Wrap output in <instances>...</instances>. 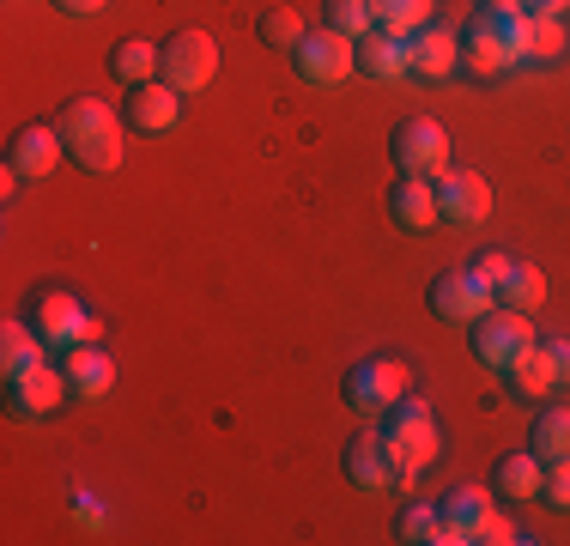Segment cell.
I'll return each mask as SVG.
<instances>
[{
	"mask_svg": "<svg viewBox=\"0 0 570 546\" xmlns=\"http://www.w3.org/2000/svg\"><path fill=\"white\" fill-rule=\"evenodd\" d=\"M504 377L515 382V394H528V401H547V394L559 389V371H552V359H547V347H540V340H534V347H528L522 359L510 364Z\"/></svg>",
	"mask_w": 570,
	"mask_h": 546,
	"instance_id": "24",
	"label": "cell"
},
{
	"mask_svg": "<svg viewBox=\"0 0 570 546\" xmlns=\"http://www.w3.org/2000/svg\"><path fill=\"white\" fill-rule=\"evenodd\" d=\"M358 67H364L371 79H401V74H413V37H395V31L358 37Z\"/></svg>",
	"mask_w": 570,
	"mask_h": 546,
	"instance_id": "18",
	"label": "cell"
},
{
	"mask_svg": "<svg viewBox=\"0 0 570 546\" xmlns=\"http://www.w3.org/2000/svg\"><path fill=\"white\" fill-rule=\"evenodd\" d=\"M213 74H219V43H213L207 31H176L170 43H158V79L176 86L183 98L207 91Z\"/></svg>",
	"mask_w": 570,
	"mask_h": 546,
	"instance_id": "3",
	"label": "cell"
},
{
	"mask_svg": "<svg viewBox=\"0 0 570 546\" xmlns=\"http://www.w3.org/2000/svg\"><path fill=\"white\" fill-rule=\"evenodd\" d=\"M292 67H297V79H309V86H341V79L358 67V43L341 31H304V43L292 49Z\"/></svg>",
	"mask_w": 570,
	"mask_h": 546,
	"instance_id": "7",
	"label": "cell"
},
{
	"mask_svg": "<svg viewBox=\"0 0 570 546\" xmlns=\"http://www.w3.org/2000/svg\"><path fill=\"white\" fill-rule=\"evenodd\" d=\"M176 116H183V91L165 86V79H146V86H128V128L134 134H170Z\"/></svg>",
	"mask_w": 570,
	"mask_h": 546,
	"instance_id": "13",
	"label": "cell"
},
{
	"mask_svg": "<svg viewBox=\"0 0 570 546\" xmlns=\"http://www.w3.org/2000/svg\"><path fill=\"white\" fill-rule=\"evenodd\" d=\"M564 55V19H534L528 12V61H559Z\"/></svg>",
	"mask_w": 570,
	"mask_h": 546,
	"instance_id": "31",
	"label": "cell"
},
{
	"mask_svg": "<svg viewBox=\"0 0 570 546\" xmlns=\"http://www.w3.org/2000/svg\"><path fill=\"white\" fill-rule=\"evenodd\" d=\"M461 61L473 67V79H498L504 67H515V55H510V43L498 31H485L480 19L468 25V43H461Z\"/></svg>",
	"mask_w": 570,
	"mask_h": 546,
	"instance_id": "21",
	"label": "cell"
},
{
	"mask_svg": "<svg viewBox=\"0 0 570 546\" xmlns=\"http://www.w3.org/2000/svg\"><path fill=\"white\" fill-rule=\"evenodd\" d=\"M56 7L67 12V19H91V12H104L110 0H56Z\"/></svg>",
	"mask_w": 570,
	"mask_h": 546,
	"instance_id": "36",
	"label": "cell"
},
{
	"mask_svg": "<svg viewBox=\"0 0 570 546\" xmlns=\"http://www.w3.org/2000/svg\"><path fill=\"white\" fill-rule=\"evenodd\" d=\"M389 218H395L401 231H431V225H443L438 183H431V176H406V170H401V183L389 188Z\"/></svg>",
	"mask_w": 570,
	"mask_h": 546,
	"instance_id": "16",
	"label": "cell"
},
{
	"mask_svg": "<svg viewBox=\"0 0 570 546\" xmlns=\"http://www.w3.org/2000/svg\"><path fill=\"white\" fill-rule=\"evenodd\" d=\"M56 128H61L67 153L86 164V170H116L121 153H128V140H121V116L104 98H91V91L86 98H67Z\"/></svg>",
	"mask_w": 570,
	"mask_h": 546,
	"instance_id": "1",
	"label": "cell"
},
{
	"mask_svg": "<svg viewBox=\"0 0 570 546\" xmlns=\"http://www.w3.org/2000/svg\"><path fill=\"white\" fill-rule=\"evenodd\" d=\"M255 31H262L267 49H297V43H304V19H297L292 7H267Z\"/></svg>",
	"mask_w": 570,
	"mask_h": 546,
	"instance_id": "30",
	"label": "cell"
},
{
	"mask_svg": "<svg viewBox=\"0 0 570 546\" xmlns=\"http://www.w3.org/2000/svg\"><path fill=\"white\" fill-rule=\"evenodd\" d=\"M438 183V207H443V225H461V231H473V225H485L492 218V183H485L480 170H443V176H431Z\"/></svg>",
	"mask_w": 570,
	"mask_h": 546,
	"instance_id": "9",
	"label": "cell"
},
{
	"mask_svg": "<svg viewBox=\"0 0 570 546\" xmlns=\"http://www.w3.org/2000/svg\"><path fill=\"white\" fill-rule=\"evenodd\" d=\"M383 419H389L383 437H389V456H395V474H401V486H413L419 474L438 461V449H443L438 419H431V407L419 401V394H401Z\"/></svg>",
	"mask_w": 570,
	"mask_h": 546,
	"instance_id": "2",
	"label": "cell"
},
{
	"mask_svg": "<svg viewBox=\"0 0 570 546\" xmlns=\"http://www.w3.org/2000/svg\"><path fill=\"white\" fill-rule=\"evenodd\" d=\"M110 74L121 86H146V79H158V43H146V37H121L110 49Z\"/></svg>",
	"mask_w": 570,
	"mask_h": 546,
	"instance_id": "25",
	"label": "cell"
},
{
	"mask_svg": "<svg viewBox=\"0 0 570 546\" xmlns=\"http://www.w3.org/2000/svg\"><path fill=\"white\" fill-rule=\"evenodd\" d=\"M492 304H498V292L473 267H450V273H438V285H431V310H438L443 322H461V328H473Z\"/></svg>",
	"mask_w": 570,
	"mask_h": 546,
	"instance_id": "8",
	"label": "cell"
},
{
	"mask_svg": "<svg viewBox=\"0 0 570 546\" xmlns=\"http://www.w3.org/2000/svg\"><path fill=\"white\" fill-rule=\"evenodd\" d=\"M389 153L406 176H443L450 170V128L438 116H401L389 134Z\"/></svg>",
	"mask_w": 570,
	"mask_h": 546,
	"instance_id": "6",
	"label": "cell"
},
{
	"mask_svg": "<svg viewBox=\"0 0 570 546\" xmlns=\"http://www.w3.org/2000/svg\"><path fill=\"white\" fill-rule=\"evenodd\" d=\"M61 153H67V140H61L56 121H31V128L12 134V158H7V164H12L19 176H31V183H43V176L61 164Z\"/></svg>",
	"mask_w": 570,
	"mask_h": 546,
	"instance_id": "15",
	"label": "cell"
},
{
	"mask_svg": "<svg viewBox=\"0 0 570 546\" xmlns=\"http://www.w3.org/2000/svg\"><path fill=\"white\" fill-rule=\"evenodd\" d=\"M376 7V31H395V37H419L431 19L438 0H371Z\"/></svg>",
	"mask_w": 570,
	"mask_h": 546,
	"instance_id": "27",
	"label": "cell"
},
{
	"mask_svg": "<svg viewBox=\"0 0 570 546\" xmlns=\"http://www.w3.org/2000/svg\"><path fill=\"white\" fill-rule=\"evenodd\" d=\"M455 61H461V43H455L450 31H425V37H413V74L443 79V74H455Z\"/></svg>",
	"mask_w": 570,
	"mask_h": 546,
	"instance_id": "26",
	"label": "cell"
},
{
	"mask_svg": "<svg viewBox=\"0 0 570 546\" xmlns=\"http://www.w3.org/2000/svg\"><path fill=\"white\" fill-rule=\"evenodd\" d=\"M510 540H522V535H515L510 516H492V523L480 528V546H510Z\"/></svg>",
	"mask_w": 570,
	"mask_h": 546,
	"instance_id": "35",
	"label": "cell"
},
{
	"mask_svg": "<svg viewBox=\"0 0 570 546\" xmlns=\"http://www.w3.org/2000/svg\"><path fill=\"white\" fill-rule=\"evenodd\" d=\"M540 480H547V461H540L534 449H510V456L492 461V491H504L515 504L540 498Z\"/></svg>",
	"mask_w": 570,
	"mask_h": 546,
	"instance_id": "19",
	"label": "cell"
},
{
	"mask_svg": "<svg viewBox=\"0 0 570 546\" xmlns=\"http://www.w3.org/2000/svg\"><path fill=\"white\" fill-rule=\"evenodd\" d=\"M528 449L540 461H570V407H540L534 431H528Z\"/></svg>",
	"mask_w": 570,
	"mask_h": 546,
	"instance_id": "23",
	"label": "cell"
},
{
	"mask_svg": "<svg viewBox=\"0 0 570 546\" xmlns=\"http://www.w3.org/2000/svg\"><path fill=\"white\" fill-rule=\"evenodd\" d=\"M322 25L358 43V37L376 31V7H371V0H322Z\"/></svg>",
	"mask_w": 570,
	"mask_h": 546,
	"instance_id": "28",
	"label": "cell"
},
{
	"mask_svg": "<svg viewBox=\"0 0 570 546\" xmlns=\"http://www.w3.org/2000/svg\"><path fill=\"white\" fill-rule=\"evenodd\" d=\"M31 328L43 334V347H56V352H73L79 340H91V316H86V304H79L73 292H43L37 298Z\"/></svg>",
	"mask_w": 570,
	"mask_h": 546,
	"instance_id": "11",
	"label": "cell"
},
{
	"mask_svg": "<svg viewBox=\"0 0 570 546\" xmlns=\"http://www.w3.org/2000/svg\"><path fill=\"white\" fill-rule=\"evenodd\" d=\"M498 304L528 310V316H534V310L547 304V273H540L534 262H510V273L498 280Z\"/></svg>",
	"mask_w": 570,
	"mask_h": 546,
	"instance_id": "22",
	"label": "cell"
},
{
	"mask_svg": "<svg viewBox=\"0 0 570 546\" xmlns=\"http://www.w3.org/2000/svg\"><path fill=\"white\" fill-rule=\"evenodd\" d=\"M438 516H443L438 546H473V540H480V528L498 516V504H492V480H485V486H455L450 498L438 504Z\"/></svg>",
	"mask_w": 570,
	"mask_h": 546,
	"instance_id": "10",
	"label": "cell"
},
{
	"mask_svg": "<svg viewBox=\"0 0 570 546\" xmlns=\"http://www.w3.org/2000/svg\"><path fill=\"white\" fill-rule=\"evenodd\" d=\"M67 371H49V364H37V371H24V377H12V389H7V407L19 419H49L56 407L67 401Z\"/></svg>",
	"mask_w": 570,
	"mask_h": 546,
	"instance_id": "14",
	"label": "cell"
},
{
	"mask_svg": "<svg viewBox=\"0 0 570 546\" xmlns=\"http://www.w3.org/2000/svg\"><path fill=\"white\" fill-rule=\"evenodd\" d=\"M534 340H540V334H534V322H528V310L492 304L480 322H473V359L492 364V371H510V364L522 359Z\"/></svg>",
	"mask_w": 570,
	"mask_h": 546,
	"instance_id": "5",
	"label": "cell"
},
{
	"mask_svg": "<svg viewBox=\"0 0 570 546\" xmlns=\"http://www.w3.org/2000/svg\"><path fill=\"white\" fill-rule=\"evenodd\" d=\"M528 12H534V19H564L570 0H528Z\"/></svg>",
	"mask_w": 570,
	"mask_h": 546,
	"instance_id": "37",
	"label": "cell"
},
{
	"mask_svg": "<svg viewBox=\"0 0 570 546\" xmlns=\"http://www.w3.org/2000/svg\"><path fill=\"white\" fill-rule=\"evenodd\" d=\"M485 12H528V0H480Z\"/></svg>",
	"mask_w": 570,
	"mask_h": 546,
	"instance_id": "38",
	"label": "cell"
},
{
	"mask_svg": "<svg viewBox=\"0 0 570 546\" xmlns=\"http://www.w3.org/2000/svg\"><path fill=\"white\" fill-rule=\"evenodd\" d=\"M540 347H547L552 371H559V389H564V382H570V340L564 334H540Z\"/></svg>",
	"mask_w": 570,
	"mask_h": 546,
	"instance_id": "34",
	"label": "cell"
},
{
	"mask_svg": "<svg viewBox=\"0 0 570 546\" xmlns=\"http://www.w3.org/2000/svg\"><path fill=\"white\" fill-rule=\"evenodd\" d=\"M413 389V371L395 359V352H371V359H358L346 371V401H352V413H389V407L401 401V394Z\"/></svg>",
	"mask_w": 570,
	"mask_h": 546,
	"instance_id": "4",
	"label": "cell"
},
{
	"mask_svg": "<svg viewBox=\"0 0 570 546\" xmlns=\"http://www.w3.org/2000/svg\"><path fill=\"white\" fill-rule=\"evenodd\" d=\"M438 535H443L438 504H406L395 516V540H406V546H438Z\"/></svg>",
	"mask_w": 570,
	"mask_h": 546,
	"instance_id": "29",
	"label": "cell"
},
{
	"mask_svg": "<svg viewBox=\"0 0 570 546\" xmlns=\"http://www.w3.org/2000/svg\"><path fill=\"white\" fill-rule=\"evenodd\" d=\"M341 468H346V480L358 486V491H395L401 486L395 456H389V437L383 431H358V437H352L346 456H341Z\"/></svg>",
	"mask_w": 570,
	"mask_h": 546,
	"instance_id": "12",
	"label": "cell"
},
{
	"mask_svg": "<svg viewBox=\"0 0 570 546\" xmlns=\"http://www.w3.org/2000/svg\"><path fill=\"white\" fill-rule=\"evenodd\" d=\"M37 364H43V334H37L31 322L12 316L7 328H0V371H7V382H12V377L37 371Z\"/></svg>",
	"mask_w": 570,
	"mask_h": 546,
	"instance_id": "20",
	"label": "cell"
},
{
	"mask_svg": "<svg viewBox=\"0 0 570 546\" xmlns=\"http://www.w3.org/2000/svg\"><path fill=\"white\" fill-rule=\"evenodd\" d=\"M67 389L79 394V401H104V394L116 389V359L104 347H91V340H79L73 352H67Z\"/></svg>",
	"mask_w": 570,
	"mask_h": 546,
	"instance_id": "17",
	"label": "cell"
},
{
	"mask_svg": "<svg viewBox=\"0 0 570 546\" xmlns=\"http://www.w3.org/2000/svg\"><path fill=\"white\" fill-rule=\"evenodd\" d=\"M473 273H480V280L485 285H492V292H498V280H504V273H510V255H498V250H485V255H473V262H468Z\"/></svg>",
	"mask_w": 570,
	"mask_h": 546,
	"instance_id": "33",
	"label": "cell"
},
{
	"mask_svg": "<svg viewBox=\"0 0 570 546\" xmlns=\"http://www.w3.org/2000/svg\"><path fill=\"white\" fill-rule=\"evenodd\" d=\"M540 498L552 510H570V461H547V480H540Z\"/></svg>",
	"mask_w": 570,
	"mask_h": 546,
	"instance_id": "32",
	"label": "cell"
}]
</instances>
